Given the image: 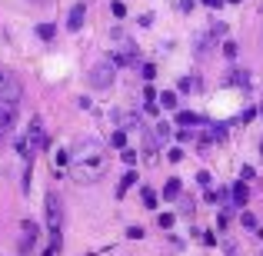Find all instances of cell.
I'll use <instances>...</instances> for the list:
<instances>
[{
  "label": "cell",
  "instance_id": "484cf974",
  "mask_svg": "<svg viewBox=\"0 0 263 256\" xmlns=\"http://www.w3.org/2000/svg\"><path fill=\"white\" fill-rule=\"evenodd\" d=\"M190 136H193V130H186V127H180V133H177V140H180V143H186V140H190Z\"/></svg>",
  "mask_w": 263,
  "mask_h": 256
},
{
  "label": "cell",
  "instance_id": "83f0119b",
  "mask_svg": "<svg viewBox=\"0 0 263 256\" xmlns=\"http://www.w3.org/2000/svg\"><path fill=\"white\" fill-rule=\"evenodd\" d=\"M167 156H170V163H180V160H183V150H180V147H177V150H170V153H167Z\"/></svg>",
  "mask_w": 263,
  "mask_h": 256
},
{
  "label": "cell",
  "instance_id": "e575fe53",
  "mask_svg": "<svg viewBox=\"0 0 263 256\" xmlns=\"http://www.w3.org/2000/svg\"><path fill=\"white\" fill-rule=\"evenodd\" d=\"M230 4H240V0H230Z\"/></svg>",
  "mask_w": 263,
  "mask_h": 256
},
{
  "label": "cell",
  "instance_id": "ffe728a7",
  "mask_svg": "<svg viewBox=\"0 0 263 256\" xmlns=\"http://www.w3.org/2000/svg\"><path fill=\"white\" fill-rule=\"evenodd\" d=\"M174 213H160V216H157V223H160V230H170V226H174Z\"/></svg>",
  "mask_w": 263,
  "mask_h": 256
},
{
  "label": "cell",
  "instance_id": "3957f363",
  "mask_svg": "<svg viewBox=\"0 0 263 256\" xmlns=\"http://www.w3.org/2000/svg\"><path fill=\"white\" fill-rule=\"evenodd\" d=\"M27 156H33L37 150L47 147V133H44V123H40V116H33L30 120V133H27Z\"/></svg>",
  "mask_w": 263,
  "mask_h": 256
},
{
  "label": "cell",
  "instance_id": "52a82bcc",
  "mask_svg": "<svg viewBox=\"0 0 263 256\" xmlns=\"http://www.w3.org/2000/svg\"><path fill=\"white\" fill-rule=\"evenodd\" d=\"M84 17H87V7H84V4H73V10H70V20H67V27H70V30H80V27H84Z\"/></svg>",
  "mask_w": 263,
  "mask_h": 256
},
{
  "label": "cell",
  "instance_id": "d4e9b609",
  "mask_svg": "<svg viewBox=\"0 0 263 256\" xmlns=\"http://www.w3.org/2000/svg\"><path fill=\"white\" fill-rule=\"evenodd\" d=\"M157 136H160V140H167V136H170V123H157Z\"/></svg>",
  "mask_w": 263,
  "mask_h": 256
},
{
  "label": "cell",
  "instance_id": "cb8c5ba5",
  "mask_svg": "<svg viewBox=\"0 0 263 256\" xmlns=\"http://www.w3.org/2000/svg\"><path fill=\"white\" fill-rule=\"evenodd\" d=\"M193 87H197V84H193L190 77H183V80H180V84H177V90H180V93H190Z\"/></svg>",
  "mask_w": 263,
  "mask_h": 256
},
{
  "label": "cell",
  "instance_id": "5bb4252c",
  "mask_svg": "<svg viewBox=\"0 0 263 256\" xmlns=\"http://www.w3.org/2000/svg\"><path fill=\"white\" fill-rule=\"evenodd\" d=\"M160 107H163V110H177V93L163 90V93H160Z\"/></svg>",
  "mask_w": 263,
  "mask_h": 256
},
{
  "label": "cell",
  "instance_id": "2e32d148",
  "mask_svg": "<svg viewBox=\"0 0 263 256\" xmlns=\"http://www.w3.org/2000/svg\"><path fill=\"white\" fill-rule=\"evenodd\" d=\"M240 223H243V226H247V230H253V233H257V230H260V226H257V216H253V213H247V210H243V213H240Z\"/></svg>",
  "mask_w": 263,
  "mask_h": 256
},
{
  "label": "cell",
  "instance_id": "7402d4cb",
  "mask_svg": "<svg viewBox=\"0 0 263 256\" xmlns=\"http://www.w3.org/2000/svg\"><path fill=\"white\" fill-rule=\"evenodd\" d=\"M120 156H123V163H127V167H134V163H137V150H130V147L123 150Z\"/></svg>",
  "mask_w": 263,
  "mask_h": 256
},
{
  "label": "cell",
  "instance_id": "ba28073f",
  "mask_svg": "<svg viewBox=\"0 0 263 256\" xmlns=\"http://www.w3.org/2000/svg\"><path fill=\"white\" fill-rule=\"evenodd\" d=\"M13 116H17V107H10V103H0V130H10V127H13Z\"/></svg>",
  "mask_w": 263,
  "mask_h": 256
},
{
  "label": "cell",
  "instance_id": "f1b7e54d",
  "mask_svg": "<svg viewBox=\"0 0 263 256\" xmlns=\"http://www.w3.org/2000/svg\"><path fill=\"white\" fill-rule=\"evenodd\" d=\"M110 10H114V17H123V13H127V7H123V4H120V0H117V4H114V7H110Z\"/></svg>",
  "mask_w": 263,
  "mask_h": 256
},
{
  "label": "cell",
  "instance_id": "7a4b0ae2",
  "mask_svg": "<svg viewBox=\"0 0 263 256\" xmlns=\"http://www.w3.org/2000/svg\"><path fill=\"white\" fill-rule=\"evenodd\" d=\"M114 70H117L114 60H97V64L90 67V87L107 90L110 84H114Z\"/></svg>",
  "mask_w": 263,
  "mask_h": 256
},
{
  "label": "cell",
  "instance_id": "44dd1931",
  "mask_svg": "<svg viewBox=\"0 0 263 256\" xmlns=\"http://www.w3.org/2000/svg\"><path fill=\"white\" fill-rule=\"evenodd\" d=\"M114 60V64H120V67H130L134 64V57H130V53H117V57H110Z\"/></svg>",
  "mask_w": 263,
  "mask_h": 256
},
{
  "label": "cell",
  "instance_id": "4316f807",
  "mask_svg": "<svg viewBox=\"0 0 263 256\" xmlns=\"http://www.w3.org/2000/svg\"><path fill=\"white\" fill-rule=\"evenodd\" d=\"M127 237H130V240H143V230H140V226H130Z\"/></svg>",
  "mask_w": 263,
  "mask_h": 256
},
{
  "label": "cell",
  "instance_id": "d6986e66",
  "mask_svg": "<svg viewBox=\"0 0 263 256\" xmlns=\"http://www.w3.org/2000/svg\"><path fill=\"white\" fill-rule=\"evenodd\" d=\"M230 84H240V87H247V84H250V73H247V70H237V73H230Z\"/></svg>",
  "mask_w": 263,
  "mask_h": 256
},
{
  "label": "cell",
  "instance_id": "9c48e42d",
  "mask_svg": "<svg viewBox=\"0 0 263 256\" xmlns=\"http://www.w3.org/2000/svg\"><path fill=\"white\" fill-rule=\"evenodd\" d=\"M230 196H233V203H237V206H243V203H247V196H250V190H247V180H240V183H233Z\"/></svg>",
  "mask_w": 263,
  "mask_h": 256
},
{
  "label": "cell",
  "instance_id": "5b68a950",
  "mask_svg": "<svg viewBox=\"0 0 263 256\" xmlns=\"http://www.w3.org/2000/svg\"><path fill=\"white\" fill-rule=\"evenodd\" d=\"M20 96H24V87H20V80L7 77L4 84H0V103H10V107H17Z\"/></svg>",
  "mask_w": 263,
  "mask_h": 256
},
{
  "label": "cell",
  "instance_id": "d590c367",
  "mask_svg": "<svg viewBox=\"0 0 263 256\" xmlns=\"http://www.w3.org/2000/svg\"><path fill=\"white\" fill-rule=\"evenodd\" d=\"M260 256H263V253H260Z\"/></svg>",
  "mask_w": 263,
  "mask_h": 256
},
{
  "label": "cell",
  "instance_id": "4dcf8cb0",
  "mask_svg": "<svg viewBox=\"0 0 263 256\" xmlns=\"http://www.w3.org/2000/svg\"><path fill=\"white\" fill-rule=\"evenodd\" d=\"M227 33V24H213V37H223Z\"/></svg>",
  "mask_w": 263,
  "mask_h": 256
},
{
  "label": "cell",
  "instance_id": "6da1fadb",
  "mask_svg": "<svg viewBox=\"0 0 263 256\" xmlns=\"http://www.w3.org/2000/svg\"><path fill=\"white\" fill-rule=\"evenodd\" d=\"M107 173V153L97 140H80L70 153V176L77 183H97Z\"/></svg>",
  "mask_w": 263,
  "mask_h": 256
},
{
  "label": "cell",
  "instance_id": "8fae6325",
  "mask_svg": "<svg viewBox=\"0 0 263 256\" xmlns=\"http://www.w3.org/2000/svg\"><path fill=\"white\" fill-rule=\"evenodd\" d=\"M67 163H70V153H67V150H53V153H50V167L53 170L67 167Z\"/></svg>",
  "mask_w": 263,
  "mask_h": 256
},
{
  "label": "cell",
  "instance_id": "4fadbf2b",
  "mask_svg": "<svg viewBox=\"0 0 263 256\" xmlns=\"http://www.w3.org/2000/svg\"><path fill=\"white\" fill-rule=\"evenodd\" d=\"M37 37L40 40H53V37H57V27H53V24H40L37 27Z\"/></svg>",
  "mask_w": 263,
  "mask_h": 256
},
{
  "label": "cell",
  "instance_id": "836d02e7",
  "mask_svg": "<svg viewBox=\"0 0 263 256\" xmlns=\"http://www.w3.org/2000/svg\"><path fill=\"white\" fill-rule=\"evenodd\" d=\"M260 156H263V143H260Z\"/></svg>",
  "mask_w": 263,
  "mask_h": 256
},
{
  "label": "cell",
  "instance_id": "9a60e30c",
  "mask_svg": "<svg viewBox=\"0 0 263 256\" xmlns=\"http://www.w3.org/2000/svg\"><path fill=\"white\" fill-rule=\"evenodd\" d=\"M140 196H143V206H147V210H157V193L150 190V186H143Z\"/></svg>",
  "mask_w": 263,
  "mask_h": 256
},
{
  "label": "cell",
  "instance_id": "277c9868",
  "mask_svg": "<svg viewBox=\"0 0 263 256\" xmlns=\"http://www.w3.org/2000/svg\"><path fill=\"white\" fill-rule=\"evenodd\" d=\"M60 223H64V203H60L57 193H47V226H50V233H60Z\"/></svg>",
  "mask_w": 263,
  "mask_h": 256
},
{
  "label": "cell",
  "instance_id": "30bf717a",
  "mask_svg": "<svg viewBox=\"0 0 263 256\" xmlns=\"http://www.w3.org/2000/svg\"><path fill=\"white\" fill-rule=\"evenodd\" d=\"M177 123H180V127H186V130H193L200 123V116L190 113V110H177Z\"/></svg>",
  "mask_w": 263,
  "mask_h": 256
},
{
  "label": "cell",
  "instance_id": "d6a6232c",
  "mask_svg": "<svg viewBox=\"0 0 263 256\" xmlns=\"http://www.w3.org/2000/svg\"><path fill=\"white\" fill-rule=\"evenodd\" d=\"M203 4H206V7H220V4H223V0H203Z\"/></svg>",
  "mask_w": 263,
  "mask_h": 256
},
{
  "label": "cell",
  "instance_id": "603a6c76",
  "mask_svg": "<svg viewBox=\"0 0 263 256\" xmlns=\"http://www.w3.org/2000/svg\"><path fill=\"white\" fill-rule=\"evenodd\" d=\"M140 73H143V80L150 84V80L157 77V67H154V64H143V70H140Z\"/></svg>",
  "mask_w": 263,
  "mask_h": 256
},
{
  "label": "cell",
  "instance_id": "e0dca14e",
  "mask_svg": "<svg viewBox=\"0 0 263 256\" xmlns=\"http://www.w3.org/2000/svg\"><path fill=\"white\" fill-rule=\"evenodd\" d=\"M110 143L120 147V150H127V133H123V130H114V133H110Z\"/></svg>",
  "mask_w": 263,
  "mask_h": 256
},
{
  "label": "cell",
  "instance_id": "8992f818",
  "mask_svg": "<svg viewBox=\"0 0 263 256\" xmlns=\"http://www.w3.org/2000/svg\"><path fill=\"white\" fill-rule=\"evenodd\" d=\"M37 237H40L37 223H30V220H24V223H20V240H17L20 253H30V246L37 243Z\"/></svg>",
  "mask_w": 263,
  "mask_h": 256
},
{
  "label": "cell",
  "instance_id": "f546056e",
  "mask_svg": "<svg viewBox=\"0 0 263 256\" xmlns=\"http://www.w3.org/2000/svg\"><path fill=\"white\" fill-rule=\"evenodd\" d=\"M223 53H227V57H237V44H230V40H227V44H223Z\"/></svg>",
  "mask_w": 263,
  "mask_h": 256
},
{
  "label": "cell",
  "instance_id": "1f68e13d",
  "mask_svg": "<svg viewBox=\"0 0 263 256\" xmlns=\"http://www.w3.org/2000/svg\"><path fill=\"white\" fill-rule=\"evenodd\" d=\"M180 213H183V216H186V213H193V203H190V200H183V203H180Z\"/></svg>",
  "mask_w": 263,
  "mask_h": 256
},
{
  "label": "cell",
  "instance_id": "ac0fdd59",
  "mask_svg": "<svg viewBox=\"0 0 263 256\" xmlns=\"http://www.w3.org/2000/svg\"><path fill=\"white\" fill-rule=\"evenodd\" d=\"M134 180H137V173H134V170H127V173H123V180H120V190H117V196H123V193H127V186L134 183Z\"/></svg>",
  "mask_w": 263,
  "mask_h": 256
},
{
  "label": "cell",
  "instance_id": "7c38bea8",
  "mask_svg": "<svg viewBox=\"0 0 263 256\" xmlns=\"http://www.w3.org/2000/svg\"><path fill=\"white\" fill-rule=\"evenodd\" d=\"M180 196V180H167V186H163V200H177Z\"/></svg>",
  "mask_w": 263,
  "mask_h": 256
}]
</instances>
